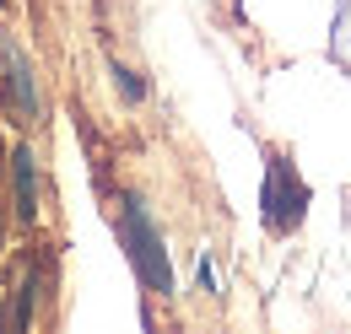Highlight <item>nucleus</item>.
<instances>
[{
  "instance_id": "f257e3e1",
  "label": "nucleus",
  "mask_w": 351,
  "mask_h": 334,
  "mask_svg": "<svg viewBox=\"0 0 351 334\" xmlns=\"http://www.w3.org/2000/svg\"><path fill=\"white\" fill-rule=\"evenodd\" d=\"M125 243H130V259L135 270H141V281L152 286V292H173V270H168V253H162V237H157V227H152V216L141 200H125Z\"/></svg>"
},
{
  "instance_id": "f03ea898",
  "label": "nucleus",
  "mask_w": 351,
  "mask_h": 334,
  "mask_svg": "<svg viewBox=\"0 0 351 334\" xmlns=\"http://www.w3.org/2000/svg\"><path fill=\"white\" fill-rule=\"evenodd\" d=\"M5 103L16 119H33L38 114V86H33V65L16 43H5Z\"/></svg>"
},
{
  "instance_id": "20e7f679",
  "label": "nucleus",
  "mask_w": 351,
  "mask_h": 334,
  "mask_svg": "<svg viewBox=\"0 0 351 334\" xmlns=\"http://www.w3.org/2000/svg\"><path fill=\"white\" fill-rule=\"evenodd\" d=\"M114 81H119V92H125L130 103H141V97H146V86L135 81V76H130V70H125V65H114Z\"/></svg>"
},
{
  "instance_id": "7ed1b4c3",
  "label": "nucleus",
  "mask_w": 351,
  "mask_h": 334,
  "mask_svg": "<svg viewBox=\"0 0 351 334\" xmlns=\"http://www.w3.org/2000/svg\"><path fill=\"white\" fill-rule=\"evenodd\" d=\"M16 216L22 221H33L38 216V172H33V151L27 146H16Z\"/></svg>"
}]
</instances>
